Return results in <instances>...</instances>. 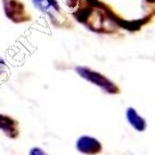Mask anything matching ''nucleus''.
I'll list each match as a JSON object with an SVG mask.
<instances>
[{"label": "nucleus", "instance_id": "1", "mask_svg": "<svg viewBox=\"0 0 155 155\" xmlns=\"http://www.w3.org/2000/svg\"><path fill=\"white\" fill-rule=\"evenodd\" d=\"M75 71L80 77L85 78L87 81L98 86L99 88H101L103 91L110 93V94H117L120 92L118 86L115 85L111 79L100 74L99 72H96V71H92L88 67L84 66H77Z\"/></svg>", "mask_w": 155, "mask_h": 155}, {"label": "nucleus", "instance_id": "5", "mask_svg": "<svg viewBox=\"0 0 155 155\" xmlns=\"http://www.w3.org/2000/svg\"><path fill=\"white\" fill-rule=\"evenodd\" d=\"M33 3L37 9L42 12H49V10L51 9L57 11L60 10L55 0H33Z\"/></svg>", "mask_w": 155, "mask_h": 155}, {"label": "nucleus", "instance_id": "2", "mask_svg": "<svg viewBox=\"0 0 155 155\" xmlns=\"http://www.w3.org/2000/svg\"><path fill=\"white\" fill-rule=\"evenodd\" d=\"M76 147L80 153L86 155H97L102 152V144L98 139L90 136H81L76 142Z\"/></svg>", "mask_w": 155, "mask_h": 155}, {"label": "nucleus", "instance_id": "7", "mask_svg": "<svg viewBox=\"0 0 155 155\" xmlns=\"http://www.w3.org/2000/svg\"><path fill=\"white\" fill-rule=\"evenodd\" d=\"M5 72H7V65H5L2 58H0V76L2 75V74H5Z\"/></svg>", "mask_w": 155, "mask_h": 155}, {"label": "nucleus", "instance_id": "4", "mask_svg": "<svg viewBox=\"0 0 155 155\" xmlns=\"http://www.w3.org/2000/svg\"><path fill=\"white\" fill-rule=\"evenodd\" d=\"M0 130L10 138H16L18 134V123L7 115L0 114Z\"/></svg>", "mask_w": 155, "mask_h": 155}, {"label": "nucleus", "instance_id": "3", "mask_svg": "<svg viewBox=\"0 0 155 155\" xmlns=\"http://www.w3.org/2000/svg\"><path fill=\"white\" fill-rule=\"evenodd\" d=\"M126 118L134 129L139 132H142L147 129V122L141 115H139L134 107H128L126 111Z\"/></svg>", "mask_w": 155, "mask_h": 155}, {"label": "nucleus", "instance_id": "6", "mask_svg": "<svg viewBox=\"0 0 155 155\" xmlns=\"http://www.w3.org/2000/svg\"><path fill=\"white\" fill-rule=\"evenodd\" d=\"M29 155H48V154H46L40 147H33L29 151Z\"/></svg>", "mask_w": 155, "mask_h": 155}]
</instances>
